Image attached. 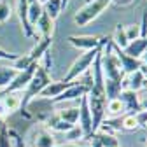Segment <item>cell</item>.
<instances>
[{
  "instance_id": "32",
  "label": "cell",
  "mask_w": 147,
  "mask_h": 147,
  "mask_svg": "<svg viewBox=\"0 0 147 147\" xmlns=\"http://www.w3.org/2000/svg\"><path fill=\"white\" fill-rule=\"evenodd\" d=\"M135 119H137L138 128H147V110H138L135 114Z\"/></svg>"
},
{
  "instance_id": "41",
  "label": "cell",
  "mask_w": 147,
  "mask_h": 147,
  "mask_svg": "<svg viewBox=\"0 0 147 147\" xmlns=\"http://www.w3.org/2000/svg\"><path fill=\"white\" fill-rule=\"evenodd\" d=\"M86 2H91V0H86Z\"/></svg>"
},
{
  "instance_id": "23",
  "label": "cell",
  "mask_w": 147,
  "mask_h": 147,
  "mask_svg": "<svg viewBox=\"0 0 147 147\" xmlns=\"http://www.w3.org/2000/svg\"><path fill=\"white\" fill-rule=\"evenodd\" d=\"M18 76V70L12 67H0V91L5 89L9 82Z\"/></svg>"
},
{
  "instance_id": "31",
  "label": "cell",
  "mask_w": 147,
  "mask_h": 147,
  "mask_svg": "<svg viewBox=\"0 0 147 147\" xmlns=\"http://www.w3.org/2000/svg\"><path fill=\"white\" fill-rule=\"evenodd\" d=\"M124 32H126V37H128V42H131V40H135V39L140 37V26L138 25L124 26Z\"/></svg>"
},
{
  "instance_id": "2",
  "label": "cell",
  "mask_w": 147,
  "mask_h": 147,
  "mask_svg": "<svg viewBox=\"0 0 147 147\" xmlns=\"http://www.w3.org/2000/svg\"><path fill=\"white\" fill-rule=\"evenodd\" d=\"M49 82H51L49 70H47L42 63H39V65H37L35 74H33V77H32V81L28 82V86H26V89H25V96L21 98V112H25L26 107L30 105V102H32L35 96H39L40 91H42Z\"/></svg>"
},
{
  "instance_id": "7",
  "label": "cell",
  "mask_w": 147,
  "mask_h": 147,
  "mask_svg": "<svg viewBox=\"0 0 147 147\" xmlns=\"http://www.w3.org/2000/svg\"><path fill=\"white\" fill-rule=\"evenodd\" d=\"M79 128L84 133V138H89L93 135V117L88 105V96H82L79 100Z\"/></svg>"
},
{
  "instance_id": "16",
  "label": "cell",
  "mask_w": 147,
  "mask_h": 147,
  "mask_svg": "<svg viewBox=\"0 0 147 147\" xmlns=\"http://www.w3.org/2000/svg\"><path fill=\"white\" fill-rule=\"evenodd\" d=\"M145 76L137 70L133 74H130V79H123V89H131V91H138L145 86Z\"/></svg>"
},
{
  "instance_id": "42",
  "label": "cell",
  "mask_w": 147,
  "mask_h": 147,
  "mask_svg": "<svg viewBox=\"0 0 147 147\" xmlns=\"http://www.w3.org/2000/svg\"><path fill=\"white\" fill-rule=\"evenodd\" d=\"M145 147H147V145H145Z\"/></svg>"
},
{
  "instance_id": "3",
  "label": "cell",
  "mask_w": 147,
  "mask_h": 147,
  "mask_svg": "<svg viewBox=\"0 0 147 147\" xmlns=\"http://www.w3.org/2000/svg\"><path fill=\"white\" fill-rule=\"evenodd\" d=\"M114 0H91V2H86L76 14H74V23H76L79 28L88 26L93 20H96V18Z\"/></svg>"
},
{
  "instance_id": "6",
  "label": "cell",
  "mask_w": 147,
  "mask_h": 147,
  "mask_svg": "<svg viewBox=\"0 0 147 147\" xmlns=\"http://www.w3.org/2000/svg\"><path fill=\"white\" fill-rule=\"evenodd\" d=\"M109 40L110 37H96V35H70L68 37V42L74 47L84 49V51H91L100 46H105Z\"/></svg>"
},
{
  "instance_id": "33",
  "label": "cell",
  "mask_w": 147,
  "mask_h": 147,
  "mask_svg": "<svg viewBox=\"0 0 147 147\" xmlns=\"http://www.w3.org/2000/svg\"><path fill=\"white\" fill-rule=\"evenodd\" d=\"M0 147H11V138L7 133V128L0 131Z\"/></svg>"
},
{
  "instance_id": "29",
  "label": "cell",
  "mask_w": 147,
  "mask_h": 147,
  "mask_svg": "<svg viewBox=\"0 0 147 147\" xmlns=\"http://www.w3.org/2000/svg\"><path fill=\"white\" fill-rule=\"evenodd\" d=\"M7 133H9V138H11V147H25V142H23V137L18 133L12 128H7Z\"/></svg>"
},
{
  "instance_id": "30",
  "label": "cell",
  "mask_w": 147,
  "mask_h": 147,
  "mask_svg": "<svg viewBox=\"0 0 147 147\" xmlns=\"http://www.w3.org/2000/svg\"><path fill=\"white\" fill-rule=\"evenodd\" d=\"M65 137H67V140H70V142H74V140H77V138H84V133H82V130L76 124V126H72L70 130L65 133Z\"/></svg>"
},
{
  "instance_id": "21",
  "label": "cell",
  "mask_w": 147,
  "mask_h": 147,
  "mask_svg": "<svg viewBox=\"0 0 147 147\" xmlns=\"http://www.w3.org/2000/svg\"><path fill=\"white\" fill-rule=\"evenodd\" d=\"M65 123H68L70 126H74L77 121H79V107H67V109H61L56 112Z\"/></svg>"
},
{
  "instance_id": "24",
  "label": "cell",
  "mask_w": 147,
  "mask_h": 147,
  "mask_svg": "<svg viewBox=\"0 0 147 147\" xmlns=\"http://www.w3.org/2000/svg\"><path fill=\"white\" fill-rule=\"evenodd\" d=\"M61 11H63L61 9V0H47V2L44 4V12L51 18L53 21L60 16Z\"/></svg>"
},
{
  "instance_id": "18",
  "label": "cell",
  "mask_w": 147,
  "mask_h": 147,
  "mask_svg": "<svg viewBox=\"0 0 147 147\" xmlns=\"http://www.w3.org/2000/svg\"><path fill=\"white\" fill-rule=\"evenodd\" d=\"M46 126L47 128H51V130H54V131H63V133H67L68 130H70V124L68 123H65L58 114H51L47 119H46ZM76 126V124H74Z\"/></svg>"
},
{
  "instance_id": "11",
  "label": "cell",
  "mask_w": 147,
  "mask_h": 147,
  "mask_svg": "<svg viewBox=\"0 0 147 147\" xmlns=\"http://www.w3.org/2000/svg\"><path fill=\"white\" fill-rule=\"evenodd\" d=\"M21 109V98L16 93H7V95H0V116L5 119L7 114H12L14 110Z\"/></svg>"
},
{
  "instance_id": "36",
  "label": "cell",
  "mask_w": 147,
  "mask_h": 147,
  "mask_svg": "<svg viewBox=\"0 0 147 147\" xmlns=\"http://www.w3.org/2000/svg\"><path fill=\"white\" fill-rule=\"evenodd\" d=\"M144 56H145V63H142V67H140V72H142L144 76H145V82H147V53L144 54Z\"/></svg>"
},
{
  "instance_id": "10",
  "label": "cell",
  "mask_w": 147,
  "mask_h": 147,
  "mask_svg": "<svg viewBox=\"0 0 147 147\" xmlns=\"http://www.w3.org/2000/svg\"><path fill=\"white\" fill-rule=\"evenodd\" d=\"M121 100V103L124 105V110L126 114H137L140 110V96L137 91H131V89H121V93L117 96Z\"/></svg>"
},
{
  "instance_id": "22",
  "label": "cell",
  "mask_w": 147,
  "mask_h": 147,
  "mask_svg": "<svg viewBox=\"0 0 147 147\" xmlns=\"http://www.w3.org/2000/svg\"><path fill=\"white\" fill-rule=\"evenodd\" d=\"M35 147H56V140L47 130H40L35 138Z\"/></svg>"
},
{
  "instance_id": "20",
  "label": "cell",
  "mask_w": 147,
  "mask_h": 147,
  "mask_svg": "<svg viewBox=\"0 0 147 147\" xmlns=\"http://www.w3.org/2000/svg\"><path fill=\"white\" fill-rule=\"evenodd\" d=\"M105 112H107L110 117H121V116L126 114V110H124V105L121 103V100H119V98H114V100H109V102H107Z\"/></svg>"
},
{
  "instance_id": "28",
  "label": "cell",
  "mask_w": 147,
  "mask_h": 147,
  "mask_svg": "<svg viewBox=\"0 0 147 147\" xmlns=\"http://www.w3.org/2000/svg\"><path fill=\"white\" fill-rule=\"evenodd\" d=\"M12 14V7L7 0H0V23H5Z\"/></svg>"
},
{
  "instance_id": "34",
  "label": "cell",
  "mask_w": 147,
  "mask_h": 147,
  "mask_svg": "<svg viewBox=\"0 0 147 147\" xmlns=\"http://www.w3.org/2000/svg\"><path fill=\"white\" fill-rule=\"evenodd\" d=\"M20 54H16V53H9V51H5V49H2L0 47V60H9V61H14Z\"/></svg>"
},
{
  "instance_id": "25",
  "label": "cell",
  "mask_w": 147,
  "mask_h": 147,
  "mask_svg": "<svg viewBox=\"0 0 147 147\" xmlns=\"http://www.w3.org/2000/svg\"><path fill=\"white\" fill-rule=\"evenodd\" d=\"M112 42L119 47V49H124L128 46V37H126V32H124V26L123 25H117L116 26V32L112 35Z\"/></svg>"
},
{
  "instance_id": "15",
  "label": "cell",
  "mask_w": 147,
  "mask_h": 147,
  "mask_svg": "<svg viewBox=\"0 0 147 147\" xmlns=\"http://www.w3.org/2000/svg\"><path fill=\"white\" fill-rule=\"evenodd\" d=\"M72 84V82H70ZM68 82H63V81H51L42 91H40V95L39 96H42V98H49V100H53V98H56V96H60L63 91L70 86Z\"/></svg>"
},
{
  "instance_id": "37",
  "label": "cell",
  "mask_w": 147,
  "mask_h": 147,
  "mask_svg": "<svg viewBox=\"0 0 147 147\" xmlns=\"http://www.w3.org/2000/svg\"><path fill=\"white\" fill-rule=\"evenodd\" d=\"M140 110H147V95L140 98Z\"/></svg>"
},
{
  "instance_id": "4",
  "label": "cell",
  "mask_w": 147,
  "mask_h": 147,
  "mask_svg": "<svg viewBox=\"0 0 147 147\" xmlns=\"http://www.w3.org/2000/svg\"><path fill=\"white\" fill-rule=\"evenodd\" d=\"M103 46H100V47H96V49H91V51H86L84 54H81V56L72 63V67L68 68V72H67V76L61 79L63 82H74V81H77L84 72H88L89 70V67L93 65V61H95V58H96V54H98V51L102 49Z\"/></svg>"
},
{
  "instance_id": "17",
  "label": "cell",
  "mask_w": 147,
  "mask_h": 147,
  "mask_svg": "<svg viewBox=\"0 0 147 147\" xmlns=\"http://www.w3.org/2000/svg\"><path fill=\"white\" fill-rule=\"evenodd\" d=\"M35 28H39V32L42 33V37H53V32H54V21L51 18L42 12V16L39 18V21H37Z\"/></svg>"
},
{
  "instance_id": "14",
  "label": "cell",
  "mask_w": 147,
  "mask_h": 147,
  "mask_svg": "<svg viewBox=\"0 0 147 147\" xmlns=\"http://www.w3.org/2000/svg\"><path fill=\"white\" fill-rule=\"evenodd\" d=\"M51 42H53V37H42V39L33 46V49H32L30 53H26L28 58H30V61H32V63H37V61H39L44 54L49 51Z\"/></svg>"
},
{
  "instance_id": "35",
  "label": "cell",
  "mask_w": 147,
  "mask_h": 147,
  "mask_svg": "<svg viewBox=\"0 0 147 147\" xmlns=\"http://www.w3.org/2000/svg\"><path fill=\"white\" fill-rule=\"evenodd\" d=\"M91 138V147H103L102 145V142H100V138H98V135L96 133H93V135H91L89 137Z\"/></svg>"
},
{
  "instance_id": "5",
  "label": "cell",
  "mask_w": 147,
  "mask_h": 147,
  "mask_svg": "<svg viewBox=\"0 0 147 147\" xmlns=\"http://www.w3.org/2000/svg\"><path fill=\"white\" fill-rule=\"evenodd\" d=\"M37 65H39V61L37 63H33V65H30L28 68H25V70H21V72H18V76L9 82V86L5 88V89H2L0 91V95H7V93H18V91H21V89H26V86H28V82L32 81V77H33V74H35V70H37Z\"/></svg>"
},
{
  "instance_id": "39",
  "label": "cell",
  "mask_w": 147,
  "mask_h": 147,
  "mask_svg": "<svg viewBox=\"0 0 147 147\" xmlns=\"http://www.w3.org/2000/svg\"><path fill=\"white\" fill-rule=\"evenodd\" d=\"M68 2H70V0H61V9H67L68 7Z\"/></svg>"
},
{
  "instance_id": "40",
  "label": "cell",
  "mask_w": 147,
  "mask_h": 147,
  "mask_svg": "<svg viewBox=\"0 0 147 147\" xmlns=\"http://www.w3.org/2000/svg\"><path fill=\"white\" fill-rule=\"evenodd\" d=\"M39 2H40V4H46V2H47V0H39Z\"/></svg>"
},
{
  "instance_id": "8",
  "label": "cell",
  "mask_w": 147,
  "mask_h": 147,
  "mask_svg": "<svg viewBox=\"0 0 147 147\" xmlns=\"http://www.w3.org/2000/svg\"><path fill=\"white\" fill-rule=\"evenodd\" d=\"M88 91H89V88L88 86H84V84H79V82H72L63 93L60 95V96H56V98H53L51 102L53 103H60V102H72V100H81L82 96H86L88 95Z\"/></svg>"
},
{
  "instance_id": "9",
  "label": "cell",
  "mask_w": 147,
  "mask_h": 147,
  "mask_svg": "<svg viewBox=\"0 0 147 147\" xmlns=\"http://www.w3.org/2000/svg\"><path fill=\"white\" fill-rule=\"evenodd\" d=\"M112 49H114L116 56H117V60H119V63H121V68H123V72H124V76H130V74L140 70V67H142V63H144L142 60H137V58L128 56V54H126L123 49H119L114 42H112Z\"/></svg>"
},
{
  "instance_id": "38",
  "label": "cell",
  "mask_w": 147,
  "mask_h": 147,
  "mask_svg": "<svg viewBox=\"0 0 147 147\" xmlns=\"http://www.w3.org/2000/svg\"><path fill=\"white\" fill-rule=\"evenodd\" d=\"M5 128H7V124H5V119H4L2 116H0V131H2V130H5Z\"/></svg>"
},
{
  "instance_id": "1",
  "label": "cell",
  "mask_w": 147,
  "mask_h": 147,
  "mask_svg": "<svg viewBox=\"0 0 147 147\" xmlns=\"http://www.w3.org/2000/svg\"><path fill=\"white\" fill-rule=\"evenodd\" d=\"M100 65H102V74H103V84H105L107 100H114V98L119 96L121 89H123L124 72H123L121 63H119L116 53L112 49V37H110V40L102 49Z\"/></svg>"
},
{
  "instance_id": "13",
  "label": "cell",
  "mask_w": 147,
  "mask_h": 147,
  "mask_svg": "<svg viewBox=\"0 0 147 147\" xmlns=\"http://www.w3.org/2000/svg\"><path fill=\"white\" fill-rule=\"evenodd\" d=\"M18 16H20V23H21V30L25 37H28V39L33 37L35 30L28 23V0H18Z\"/></svg>"
},
{
  "instance_id": "27",
  "label": "cell",
  "mask_w": 147,
  "mask_h": 147,
  "mask_svg": "<svg viewBox=\"0 0 147 147\" xmlns=\"http://www.w3.org/2000/svg\"><path fill=\"white\" fill-rule=\"evenodd\" d=\"M135 130H138L135 114H124L123 116V131H135Z\"/></svg>"
},
{
  "instance_id": "12",
  "label": "cell",
  "mask_w": 147,
  "mask_h": 147,
  "mask_svg": "<svg viewBox=\"0 0 147 147\" xmlns=\"http://www.w3.org/2000/svg\"><path fill=\"white\" fill-rule=\"evenodd\" d=\"M123 51L128 54V56L140 60L144 54L147 53V37H138V39H135V40H131V42H128V46H126Z\"/></svg>"
},
{
  "instance_id": "26",
  "label": "cell",
  "mask_w": 147,
  "mask_h": 147,
  "mask_svg": "<svg viewBox=\"0 0 147 147\" xmlns=\"http://www.w3.org/2000/svg\"><path fill=\"white\" fill-rule=\"evenodd\" d=\"M102 142L103 147H119V140L116 138V135H109V133H102V131H95Z\"/></svg>"
},
{
  "instance_id": "19",
  "label": "cell",
  "mask_w": 147,
  "mask_h": 147,
  "mask_svg": "<svg viewBox=\"0 0 147 147\" xmlns=\"http://www.w3.org/2000/svg\"><path fill=\"white\" fill-rule=\"evenodd\" d=\"M42 12H44V7H42V4L39 2V0L28 4V23H30V26L33 30H35V25H37V21H39V18L42 16Z\"/></svg>"
}]
</instances>
